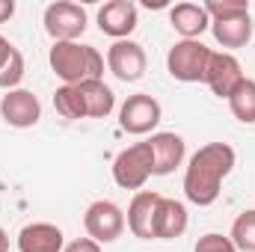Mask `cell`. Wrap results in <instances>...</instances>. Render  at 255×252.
Wrapping results in <instances>:
<instances>
[{"mask_svg": "<svg viewBox=\"0 0 255 252\" xmlns=\"http://www.w3.org/2000/svg\"><path fill=\"white\" fill-rule=\"evenodd\" d=\"M238 163V154L229 142H208L202 145L190 160H187V169H184V196L187 202L199 205V208H208L220 199L223 193V181L232 175Z\"/></svg>", "mask_w": 255, "mask_h": 252, "instance_id": "6da1fadb", "label": "cell"}, {"mask_svg": "<svg viewBox=\"0 0 255 252\" xmlns=\"http://www.w3.org/2000/svg\"><path fill=\"white\" fill-rule=\"evenodd\" d=\"M48 63H51V71L63 80V86H77L86 80H104V57L92 45L54 42Z\"/></svg>", "mask_w": 255, "mask_h": 252, "instance_id": "7a4b0ae2", "label": "cell"}, {"mask_svg": "<svg viewBox=\"0 0 255 252\" xmlns=\"http://www.w3.org/2000/svg\"><path fill=\"white\" fill-rule=\"evenodd\" d=\"M211 48L199 39H181L166 54V71L181 83H205V71L211 63Z\"/></svg>", "mask_w": 255, "mask_h": 252, "instance_id": "3957f363", "label": "cell"}, {"mask_svg": "<svg viewBox=\"0 0 255 252\" xmlns=\"http://www.w3.org/2000/svg\"><path fill=\"white\" fill-rule=\"evenodd\" d=\"M151 175H154V154L148 139L122 148L113 160V181L122 190H139Z\"/></svg>", "mask_w": 255, "mask_h": 252, "instance_id": "277c9868", "label": "cell"}, {"mask_svg": "<svg viewBox=\"0 0 255 252\" xmlns=\"http://www.w3.org/2000/svg\"><path fill=\"white\" fill-rule=\"evenodd\" d=\"M125 211L110 202V199H98L86 208L83 214V229H86V238H92L95 244H113L122 238L125 232Z\"/></svg>", "mask_w": 255, "mask_h": 252, "instance_id": "5b68a950", "label": "cell"}, {"mask_svg": "<svg viewBox=\"0 0 255 252\" xmlns=\"http://www.w3.org/2000/svg\"><path fill=\"white\" fill-rule=\"evenodd\" d=\"M163 119V110H160V101L151 98L148 92H136V95H128V101L119 107V127L133 133V136H145L151 133L154 127L160 125Z\"/></svg>", "mask_w": 255, "mask_h": 252, "instance_id": "8992f818", "label": "cell"}, {"mask_svg": "<svg viewBox=\"0 0 255 252\" xmlns=\"http://www.w3.org/2000/svg\"><path fill=\"white\" fill-rule=\"evenodd\" d=\"M45 33L54 42H77L86 30V9L80 3L57 0L45 9Z\"/></svg>", "mask_w": 255, "mask_h": 252, "instance_id": "52a82bcc", "label": "cell"}, {"mask_svg": "<svg viewBox=\"0 0 255 252\" xmlns=\"http://www.w3.org/2000/svg\"><path fill=\"white\" fill-rule=\"evenodd\" d=\"M145 51L133 39H119L107 48V68L122 80V83H136L145 74Z\"/></svg>", "mask_w": 255, "mask_h": 252, "instance_id": "ba28073f", "label": "cell"}, {"mask_svg": "<svg viewBox=\"0 0 255 252\" xmlns=\"http://www.w3.org/2000/svg\"><path fill=\"white\" fill-rule=\"evenodd\" d=\"M244 80V68L238 63L235 54L229 51H214L211 54V63H208V71H205V86L217 95V98H226L241 86Z\"/></svg>", "mask_w": 255, "mask_h": 252, "instance_id": "9c48e42d", "label": "cell"}, {"mask_svg": "<svg viewBox=\"0 0 255 252\" xmlns=\"http://www.w3.org/2000/svg\"><path fill=\"white\" fill-rule=\"evenodd\" d=\"M136 21H139V12L133 0H110L98 9V30L113 42L130 39V33L136 30Z\"/></svg>", "mask_w": 255, "mask_h": 252, "instance_id": "30bf717a", "label": "cell"}, {"mask_svg": "<svg viewBox=\"0 0 255 252\" xmlns=\"http://www.w3.org/2000/svg\"><path fill=\"white\" fill-rule=\"evenodd\" d=\"M0 116L9 127H33L42 119V104L30 89H12L0 98Z\"/></svg>", "mask_w": 255, "mask_h": 252, "instance_id": "8fae6325", "label": "cell"}, {"mask_svg": "<svg viewBox=\"0 0 255 252\" xmlns=\"http://www.w3.org/2000/svg\"><path fill=\"white\" fill-rule=\"evenodd\" d=\"M157 205H160V193H154V190H139L130 199L125 223L133 238L154 241V214H157Z\"/></svg>", "mask_w": 255, "mask_h": 252, "instance_id": "7c38bea8", "label": "cell"}, {"mask_svg": "<svg viewBox=\"0 0 255 252\" xmlns=\"http://www.w3.org/2000/svg\"><path fill=\"white\" fill-rule=\"evenodd\" d=\"M148 145H151V154H154V175H169V172H175L184 163L187 148H184V136L181 133H172V130L151 133Z\"/></svg>", "mask_w": 255, "mask_h": 252, "instance_id": "4fadbf2b", "label": "cell"}, {"mask_svg": "<svg viewBox=\"0 0 255 252\" xmlns=\"http://www.w3.org/2000/svg\"><path fill=\"white\" fill-rule=\"evenodd\" d=\"M65 235L54 223H30L18 232V252H63Z\"/></svg>", "mask_w": 255, "mask_h": 252, "instance_id": "5bb4252c", "label": "cell"}, {"mask_svg": "<svg viewBox=\"0 0 255 252\" xmlns=\"http://www.w3.org/2000/svg\"><path fill=\"white\" fill-rule=\"evenodd\" d=\"M187 226H190V217L184 202L160 196V205L154 214V241H175L187 232Z\"/></svg>", "mask_w": 255, "mask_h": 252, "instance_id": "9a60e30c", "label": "cell"}, {"mask_svg": "<svg viewBox=\"0 0 255 252\" xmlns=\"http://www.w3.org/2000/svg\"><path fill=\"white\" fill-rule=\"evenodd\" d=\"M169 24L181 39H199L205 30H211V18L202 3H175L169 9Z\"/></svg>", "mask_w": 255, "mask_h": 252, "instance_id": "2e32d148", "label": "cell"}, {"mask_svg": "<svg viewBox=\"0 0 255 252\" xmlns=\"http://www.w3.org/2000/svg\"><path fill=\"white\" fill-rule=\"evenodd\" d=\"M77 92L83 98V110H86V119H107L116 107V95L113 89L104 83V80H86V83H77Z\"/></svg>", "mask_w": 255, "mask_h": 252, "instance_id": "e0dca14e", "label": "cell"}, {"mask_svg": "<svg viewBox=\"0 0 255 252\" xmlns=\"http://www.w3.org/2000/svg\"><path fill=\"white\" fill-rule=\"evenodd\" d=\"M211 33L217 39V45L235 51L244 48L253 39V18L250 15H238V18H223V21H211Z\"/></svg>", "mask_w": 255, "mask_h": 252, "instance_id": "ac0fdd59", "label": "cell"}, {"mask_svg": "<svg viewBox=\"0 0 255 252\" xmlns=\"http://www.w3.org/2000/svg\"><path fill=\"white\" fill-rule=\"evenodd\" d=\"M229 110L238 122L244 125H255V80L244 77L241 86L229 95Z\"/></svg>", "mask_w": 255, "mask_h": 252, "instance_id": "d6986e66", "label": "cell"}, {"mask_svg": "<svg viewBox=\"0 0 255 252\" xmlns=\"http://www.w3.org/2000/svg\"><path fill=\"white\" fill-rule=\"evenodd\" d=\"M229 241L235 244L238 252H255V208L238 214V220L232 223Z\"/></svg>", "mask_w": 255, "mask_h": 252, "instance_id": "ffe728a7", "label": "cell"}, {"mask_svg": "<svg viewBox=\"0 0 255 252\" xmlns=\"http://www.w3.org/2000/svg\"><path fill=\"white\" fill-rule=\"evenodd\" d=\"M54 110H57L63 119H86L83 98H80L77 86H60V89L54 92Z\"/></svg>", "mask_w": 255, "mask_h": 252, "instance_id": "44dd1931", "label": "cell"}, {"mask_svg": "<svg viewBox=\"0 0 255 252\" xmlns=\"http://www.w3.org/2000/svg\"><path fill=\"white\" fill-rule=\"evenodd\" d=\"M21 80H24V54L18 48H12L6 63L0 65V89L12 92V89H18Z\"/></svg>", "mask_w": 255, "mask_h": 252, "instance_id": "7402d4cb", "label": "cell"}, {"mask_svg": "<svg viewBox=\"0 0 255 252\" xmlns=\"http://www.w3.org/2000/svg\"><path fill=\"white\" fill-rule=\"evenodd\" d=\"M211 21H223V18H238V15H250V3L247 0H208L202 3Z\"/></svg>", "mask_w": 255, "mask_h": 252, "instance_id": "603a6c76", "label": "cell"}, {"mask_svg": "<svg viewBox=\"0 0 255 252\" xmlns=\"http://www.w3.org/2000/svg\"><path fill=\"white\" fill-rule=\"evenodd\" d=\"M193 252H238V250H235V244H232V241H229L226 235L208 232V235H202V238L196 241Z\"/></svg>", "mask_w": 255, "mask_h": 252, "instance_id": "cb8c5ba5", "label": "cell"}, {"mask_svg": "<svg viewBox=\"0 0 255 252\" xmlns=\"http://www.w3.org/2000/svg\"><path fill=\"white\" fill-rule=\"evenodd\" d=\"M63 252H101V244H95L92 238H77V241L65 244Z\"/></svg>", "mask_w": 255, "mask_h": 252, "instance_id": "d4e9b609", "label": "cell"}, {"mask_svg": "<svg viewBox=\"0 0 255 252\" xmlns=\"http://www.w3.org/2000/svg\"><path fill=\"white\" fill-rule=\"evenodd\" d=\"M15 15V0H0V24H6Z\"/></svg>", "mask_w": 255, "mask_h": 252, "instance_id": "484cf974", "label": "cell"}, {"mask_svg": "<svg viewBox=\"0 0 255 252\" xmlns=\"http://www.w3.org/2000/svg\"><path fill=\"white\" fill-rule=\"evenodd\" d=\"M12 48H15V45H12L6 36H0V65L6 63V57H9V51H12Z\"/></svg>", "mask_w": 255, "mask_h": 252, "instance_id": "4316f807", "label": "cell"}, {"mask_svg": "<svg viewBox=\"0 0 255 252\" xmlns=\"http://www.w3.org/2000/svg\"><path fill=\"white\" fill-rule=\"evenodd\" d=\"M0 252H9V235L0 229Z\"/></svg>", "mask_w": 255, "mask_h": 252, "instance_id": "83f0119b", "label": "cell"}]
</instances>
